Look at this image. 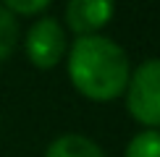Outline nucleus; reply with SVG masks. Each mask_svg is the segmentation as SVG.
Instances as JSON below:
<instances>
[{
  "label": "nucleus",
  "instance_id": "423d86ee",
  "mask_svg": "<svg viewBox=\"0 0 160 157\" xmlns=\"http://www.w3.org/2000/svg\"><path fill=\"white\" fill-rule=\"evenodd\" d=\"M123 157H160V131L144 128L131 136Z\"/></svg>",
  "mask_w": 160,
  "mask_h": 157
},
{
  "label": "nucleus",
  "instance_id": "0eeeda50",
  "mask_svg": "<svg viewBox=\"0 0 160 157\" xmlns=\"http://www.w3.org/2000/svg\"><path fill=\"white\" fill-rule=\"evenodd\" d=\"M18 42V18L0 3V63L13 52Z\"/></svg>",
  "mask_w": 160,
  "mask_h": 157
},
{
  "label": "nucleus",
  "instance_id": "7ed1b4c3",
  "mask_svg": "<svg viewBox=\"0 0 160 157\" xmlns=\"http://www.w3.org/2000/svg\"><path fill=\"white\" fill-rule=\"evenodd\" d=\"M66 31L58 18L52 16H42L26 29V39H24V50L32 65L37 68H52L55 63H61V58L66 55Z\"/></svg>",
  "mask_w": 160,
  "mask_h": 157
},
{
  "label": "nucleus",
  "instance_id": "39448f33",
  "mask_svg": "<svg viewBox=\"0 0 160 157\" xmlns=\"http://www.w3.org/2000/svg\"><path fill=\"white\" fill-rule=\"evenodd\" d=\"M45 157H105V152L84 134H63L50 141Z\"/></svg>",
  "mask_w": 160,
  "mask_h": 157
},
{
  "label": "nucleus",
  "instance_id": "f257e3e1",
  "mask_svg": "<svg viewBox=\"0 0 160 157\" xmlns=\"http://www.w3.org/2000/svg\"><path fill=\"white\" fill-rule=\"evenodd\" d=\"M68 78L84 97L110 102L126 92L131 76L129 55L118 42L102 34L76 37L68 50Z\"/></svg>",
  "mask_w": 160,
  "mask_h": 157
},
{
  "label": "nucleus",
  "instance_id": "6e6552de",
  "mask_svg": "<svg viewBox=\"0 0 160 157\" xmlns=\"http://www.w3.org/2000/svg\"><path fill=\"white\" fill-rule=\"evenodd\" d=\"M5 8H8L13 16H32V13H42L50 8L48 0H8V3H3Z\"/></svg>",
  "mask_w": 160,
  "mask_h": 157
},
{
  "label": "nucleus",
  "instance_id": "20e7f679",
  "mask_svg": "<svg viewBox=\"0 0 160 157\" xmlns=\"http://www.w3.org/2000/svg\"><path fill=\"white\" fill-rule=\"evenodd\" d=\"M113 3L108 0H71L66 5V21L79 37L97 34L113 18Z\"/></svg>",
  "mask_w": 160,
  "mask_h": 157
},
{
  "label": "nucleus",
  "instance_id": "f03ea898",
  "mask_svg": "<svg viewBox=\"0 0 160 157\" xmlns=\"http://www.w3.org/2000/svg\"><path fill=\"white\" fill-rule=\"evenodd\" d=\"M126 107L134 121L160 131V58L139 63L126 84Z\"/></svg>",
  "mask_w": 160,
  "mask_h": 157
}]
</instances>
